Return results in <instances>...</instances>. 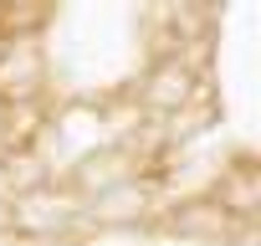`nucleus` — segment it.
I'll list each match as a JSON object with an SVG mask.
<instances>
[{
    "label": "nucleus",
    "instance_id": "obj_3",
    "mask_svg": "<svg viewBox=\"0 0 261 246\" xmlns=\"http://www.w3.org/2000/svg\"><path fill=\"white\" fill-rule=\"evenodd\" d=\"M92 215L97 220H128V215H144V190L128 180V185H113L102 195H92Z\"/></svg>",
    "mask_w": 261,
    "mask_h": 246
},
{
    "label": "nucleus",
    "instance_id": "obj_4",
    "mask_svg": "<svg viewBox=\"0 0 261 246\" xmlns=\"http://www.w3.org/2000/svg\"><path fill=\"white\" fill-rule=\"evenodd\" d=\"M174 226H179V231H205V236H220V231H230V215H225L220 205H190Z\"/></svg>",
    "mask_w": 261,
    "mask_h": 246
},
{
    "label": "nucleus",
    "instance_id": "obj_1",
    "mask_svg": "<svg viewBox=\"0 0 261 246\" xmlns=\"http://www.w3.org/2000/svg\"><path fill=\"white\" fill-rule=\"evenodd\" d=\"M72 215H77V200L72 195H57L51 185H36V190H26V195L11 200V226H21L31 236H46V231L67 226Z\"/></svg>",
    "mask_w": 261,
    "mask_h": 246
},
{
    "label": "nucleus",
    "instance_id": "obj_2",
    "mask_svg": "<svg viewBox=\"0 0 261 246\" xmlns=\"http://www.w3.org/2000/svg\"><path fill=\"white\" fill-rule=\"evenodd\" d=\"M190 87H195V77L169 57V62H159V67L149 72V82H144V103H149L154 113H179V108L195 97Z\"/></svg>",
    "mask_w": 261,
    "mask_h": 246
},
{
    "label": "nucleus",
    "instance_id": "obj_5",
    "mask_svg": "<svg viewBox=\"0 0 261 246\" xmlns=\"http://www.w3.org/2000/svg\"><path fill=\"white\" fill-rule=\"evenodd\" d=\"M11 200H16V190H11V175H6V159H0V220H11Z\"/></svg>",
    "mask_w": 261,
    "mask_h": 246
}]
</instances>
